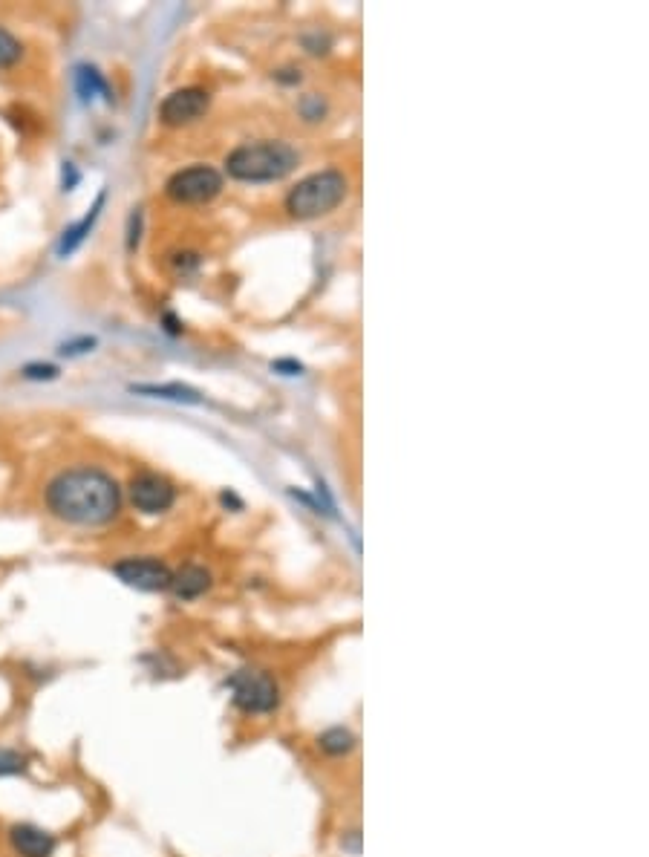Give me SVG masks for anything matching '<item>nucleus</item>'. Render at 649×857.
I'll return each mask as SVG.
<instances>
[{"label":"nucleus","mask_w":649,"mask_h":857,"mask_svg":"<svg viewBox=\"0 0 649 857\" xmlns=\"http://www.w3.org/2000/svg\"><path fill=\"white\" fill-rule=\"evenodd\" d=\"M50 511L73 526H107L119 517L122 488L101 468H70L47 485Z\"/></svg>","instance_id":"obj_1"},{"label":"nucleus","mask_w":649,"mask_h":857,"mask_svg":"<svg viewBox=\"0 0 649 857\" xmlns=\"http://www.w3.org/2000/svg\"><path fill=\"white\" fill-rule=\"evenodd\" d=\"M300 153L280 139H263V142H246L225 156L228 177L240 182H277L289 177L298 168Z\"/></svg>","instance_id":"obj_2"},{"label":"nucleus","mask_w":649,"mask_h":857,"mask_svg":"<svg viewBox=\"0 0 649 857\" xmlns=\"http://www.w3.org/2000/svg\"><path fill=\"white\" fill-rule=\"evenodd\" d=\"M347 188H350V182L341 171H335V168L318 171L312 177L300 179L298 185L286 194V211L295 220H315L321 214L335 211L347 197Z\"/></svg>","instance_id":"obj_3"},{"label":"nucleus","mask_w":649,"mask_h":857,"mask_svg":"<svg viewBox=\"0 0 649 857\" xmlns=\"http://www.w3.org/2000/svg\"><path fill=\"white\" fill-rule=\"evenodd\" d=\"M231 699L243 713H272L280 705L277 681L263 670H240L228 679Z\"/></svg>","instance_id":"obj_4"},{"label":"nucleus","mask_w":649,"mask_h":857,"mask_svg":"<svg viewBox=\"0 0 649 857\" xmlns=\"http://www.w3.org/2000/svg\"><path fill=\"white\" fill-rule=\"evenodd\" d=\"M223 191V174L211 165H194L168 179V197L182 205L211 202Z\"/></svg>","instance_id":"obj_5"},{"label":"nucleus","mask_w":649,"mask_h":857,"mask_svg":"<svg viewBox=\"0 0 649 857\" xmlns=\"http://www.w3.org/2000/svg\"><path fill=\"white\" fill-rule=\"evenodd\" d=\"M113 575L127 586L139 589V592H165V589H171V580H174V572L162 560H153V557L119 560L113 566Z\"/></svg>","instance_id":"obj_6"},{"label":"nucleus","mask_w":649,"mask_h":857,"mask_svg":"<svg viewBox=\"0 0 649 857\" xmlns=\"http://www.w3.org/2000/svg\"><path fill=\"white\" fill-rule=\"evenodd\" d=\"M211 107V96L208 90L202 87H182V90H174L168 99L159 104V119L162 125L168 127H182V125H194L197 119H202Z\"/></svg>","instance_id":"obj_7"},{"label":"nucleus","mask_w":649,"mask_h":857,"mask_svg":"<svg viewBox=\"0 0 649 857\" xmlns=\"http://www.w3.org/2000/svg\"><path fill=\"white\" fill-rule=\"evenodd\" d=\"M130 503L142 514H165L176 503V488L159 474H139L130 482Z\"/></svg>","instance_id":"obj_8"},{"label":"nucleus","mask_w":649,"mask_h":857,"mask_svg":"<svg viewBox=\"0 0 649 857\" xmlns=\"http://www.w3.org/2000/svg\"><path fill=\"white\" fill-rule=\"evenodd\" d=\"M9 843L12 849L21 857H52L55 855V834L44 832L41 826H32V823H18L9 829Z\"/></svg>","instance_id":"obj_9"},{"label":"nucleus","mask_w":649,"mask_h":857,"mask_svg":"<svg viewBox=\"0 0 649 857\" xmlns=\"http://www.w3.org/2000/svg\"><path fill=\"white\" fill-rule=\"evenodd\" d=\"M208 586H211V575L202 566H185L171 580V589L179 601H197L200 595L208 592Z\"/></svg>","instance_id":"obj_10"},{"label":"nucleus","mask_w":649,"mask_h":857,"mask_svg":"<svg viewBox=\"0 0 649 857\" xmlns=\"http://www.w3.org/2000/svg\"><path fill=\"white\" fill-rule=\"evenodd\" d=\"M101 205H104V194H101L99 200H96V205L90 208V214H87L81 223H75L73 228H67V231H64V237H61V246H58V254H61V257H67V254L75 252V249L84 243V237L90 234V228L96 226V220H99Z\"/></svg>","instance_id":"obj_11"},{"label":"nucleus","mask_w":649,"mask_h":857,"mask_svg":"<svg viewBox=\"0 0 649 857\" xmlns=\"http://www.w3.org/2000/svg\"><path fill=\"white\" fill-rule=\"evenodd\" d=\"M75 81H78V93H81V99L84 101H93L96 96H104V99L110 101V90H107L104 78L99 76V70H93V67H78Z\"/></svg>","instance_id":"obj_12"},{"label":"nucleus","mask_w":649,"mask_h":857,"mask_svg":"<svg viewBox=\"0 0 649 857\" xmlns=\"http://www.w3.org/2000/svg\"><path fill=\"white\" fill-rule=\"evenodd\" d=\"M133 393H148V396H162V399H174V402H200V396L182 384H162V387H153V384H145V387H133Z\"/></svg>","instance_id":"obj_13"},{"label":"nucleus","mask_w":649,"mask_h":857,"mask_svg":"<svg viewBox=\"0 0 649 857\" xmlns=\"http://www.w3.org/2000/svg\"><path fill=\"white\" fill-rule=\"evenodd\" d=\"M318 742H321V748H324L326 754L341 757V754H350L352 745H355V736H352L350 731H344V728H332V731H326Z\"/></svg>","instance_id":"obj_14"},{"label":"nucleus","mask_w":649,"mask_h":857,"mask_svg":"<svg viewBox=\"0 0 649 857\" xmlns=\"http://www.w3.org/2000/svg\"><path fill=\"white\" fill-rule=\"evenodd\" d=\"M21 55H24L21 41H18L9 29H3V26H0V70L15 67V64L21 61Z\"/></svg>","instance_id":"obj_15"},{"label":"nucleus","mask_w":649,"mask_h":857,"mask_svg":"<svg viewBox=\"0 0 649 857\" xmlns=\"http://www.w3.org/2000/svg\"><path fill=\"white\" fill-rule=\"evenodd\" d=\"M26 771V757L12 751V748H0V780L3 777H18Z\"/></svg>","instance_id":"obj_16"},{"label":"nucleus","mask_w":649,"mask_h":857,"mask_svg":"<svg viewBox=\"0 0 649 857\" xmlns=\"http://www.w3.org/2000/svg\"><path fill=\"white\" fill-rule=\"evenodd\" d=\"M300 116L306 119V122H318L321 116L326 113V104L321 101V96H315V93H309V96H303L298 104Z\"/></svg>","instance_id":"obj_17"},{"label":"nucleus","mask_w":649,"mask_h":857,"mask_svg":"<svg viewBox=\"0 0 649 857\" xmlns=\"http://www.w3.org/2000/svg\"><path fill=\"white\" fill-rule=\"evenodd\" d=\"M24 376L26 379H55L58 376V367H52V364H29V367H24Z\"/></svg>","instance_id":"obj_18"},{"label":"nucleus","mask_w":649,"mask_h":857,"mask_svg":"<svg viewBox=\"0 0 649 857\" xmlns=\"http://www.w3.org/2000/svg\"><path fill=\"white\" fill-rule=\"evenodd\" d=\"M93 347H96V341H93V338H81V341H73V344H64V347H61V353L81 355V353H87V350H93Z\"/></svg>","instance_id":"obj_19"}]
</instances>
